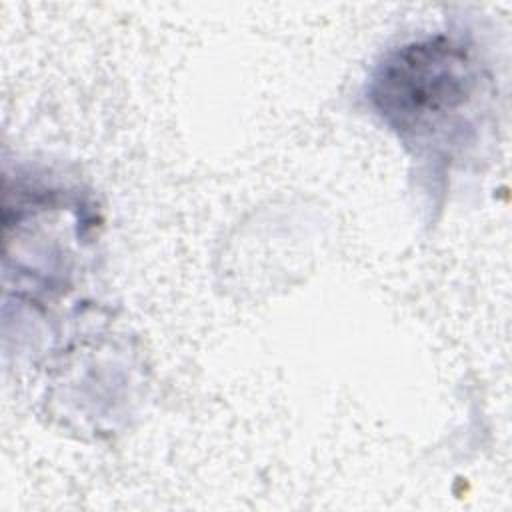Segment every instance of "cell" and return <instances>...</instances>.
Wrapping results in <instances>:
<instances>
[{
    "mask_svg": "<svg viewBox=\"0 0 512 512\" xmlns=\"http://www.w3.org/2000/svg\"><path fill=\"white\" fill-rule=\"evenodd\" d=\"M492 74L456 34H428L390 48L374 66L368 102L416 158L452 166L482 138Z\"/></svg>",
    "mask_w": 512,
    "mask_h": 512,
    "instance_id": "obj_1",
    "label": "cell"
}]
</instances>
